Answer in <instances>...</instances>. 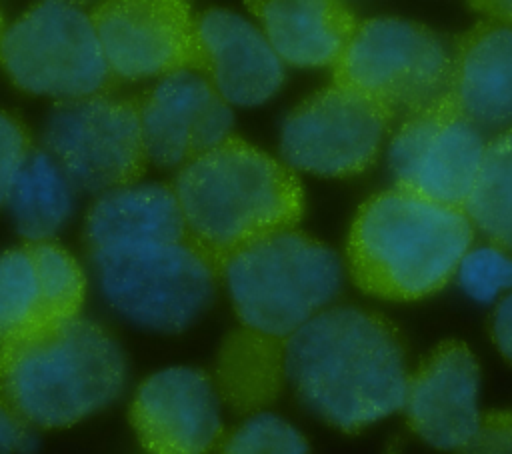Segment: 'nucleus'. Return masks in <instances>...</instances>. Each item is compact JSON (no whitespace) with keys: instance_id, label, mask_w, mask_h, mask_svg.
I'll return each instance as SVG.
<instances>
[{"instance_id":"f257e3e1","label":"nucleus","mask_w":512,"mask_h":454,"mask_svg":"<svg viewBox=\"0 0 512 454\" xmlns=\"http://www.w3.org/2000/svg\"><path fill=\"white\" fill-rule=\"evenodd\" d=\"M220 278L238 328L218 350L214 386L236 412L254 414L282 390L290 336L340 292L342 260L318 238L290 228L238 250Z\"/></svg>"},{"instance_id":"f03ea898","label":"nucleus","mask_w":512,"mask_h":454,"mask_svg":"<svg viewBox=\"0 0 512 454\" xmlns=\"http://www.w3.org/2000/svg\"><path fill=\"white\" fill-rule=\"evenodd\" d=\"M284 380L308 412L356 434L402 408L404 338L374 310L324 308L286 342Z\"/></svg>"},{"instance_id":"7ed1b4c3","label":"nucleus","mask_w":512,"mask_h":454,"mask_svg":"<svg viewBox=\"0 0 512 454\" xmlns=\"http://www.w3.org/2000/svg\"><path fill=\"white\" fill-rule=\"evenodd\" d=\"M172 190L190 242L218 272L252 242L296 228L306 208L296 172L234 134L182 164Z\"/></svg>"},{"instance_id":"20e7f679","label":"nucleus","mask_w":512,"mask_h":454,"mask_svg":"<svg viewBox=\"0 0 512 454\" xmlns=\"http://www.w3.org/2000/svg\"><path fill=\"white\" fill-rule=\"evenodd\" d=\"M472 242L474 226L462 208L394 186L358 208L346 264L362 292L410 302L442 290Z\"/></svg>"},{"instance_id":"39448f33","label":"nucleus","mask_w":512,"mask_h":454,"mask_svg":"<svg viewBox=\"0 0 512 454\" xmlns=\"http://www.w3.org/2000/svg\"><path fill=\"white\" fill-rule=\"evenodd\" d=\"M126 378L122 346L82 316L0 340V394L30 426H72L116 402Z\"/></svg>"},{"instance_id":"423d86ee","label":"nucleus","mask_w":512,"mask_h":454,"mask_svg":"<svg viewBox=\"0 0 512 454\" xmlns=\"http://www.w3.org/2000/svg\"><path fill=\"white\" fill-rule=\"evenodd\" d=\"M88 252L102 298L144 330L182 332L216 296L220 272L190 238L116 244Z\"/></svg>"},{"instance_id":"0eeeda50","label":"nucleus","mask_w":512,"mask_h":454,"mask_svg":"<svg viewBox=\"0 0 512 454\" xmlns=\"http://www.w3.org/2000/svg\"><path fill=\"white\" fill-rule=\"evenodd\" d=\"M452 44L436 30L404 18L362 20L332 66L334 84L352 88L404 118L446 92Z\"/></svg>"},{"instance_id":"6e6552de","label":"nucleus","mask_w":512,"mask_h":454,"mask_svg":"<svg viewBox=\"0 0 512 454\" xmlns=\"http://www.w3.org/2000/svg\"><path fill=\"white\" fill-rule=\"evenodd\" d=\"M0 64L16 88L58 100L102 94L114 82L90 14L60 0H42L4 28Z\"/></svg>"},{"instance_id":"1a4fd4ad","label":"nucleus","mask_w":512,"mask_h":454,"mask_svg":"<svg viewBox=\"0 0 512 454\" xmlns=\"http://www.w3.org/2000/svg\"><path fill=\"white\" fill-rule=\"evenodd\" d=\"M42 144L70 184L92 194L136 184L150 162L140 102L108 92L60 100L46 118Z\"/></svg>"},{"instance_id":"9d476101","label":"nucleus","mask_w":512,"mask_h":454,"mask_svg":"<svg viewBox=\"0 0 512 454\" xmlns=\"http://www.w3.org/2000/svg\"><path fill=\"white\" fill-rule=\"evenodd\" d=\"M394 114L372 98L330 84L290 110L280 128V154L292 170L348 178L380 154Z\"/></svg>"},{"instance_id":"9b49d317","label":"nucleus","mask_w":512,"mask_h":454,"mask_svg":"<svg viewBox=\"0 0 512 454\" xmlns=\"http://www.w3.org/2000/svg\"><path fill=\"white\" fill-rule=\"evenodd\" d=\"M90 20L114 78H164L184 70L206 76L188 0H100Z\"/></svg>"},{"instance_id":"f8f14e48","label":"nucleus","mask_w":512,"mask_h":454,"mask_svg":"<svg viewBox=\"0 0 512 454\" xmlns=\"http://www.w3.org/2000/svg\"><path fill=\"white\" fill-rule=\"evenodd\" d=\"M484 146L480 128L442 96L402 120L388 144V168L396 188L462 208Z\"/></svg>"},{"instance_id":"ddd939ff","label":"nucleus","mask_w":512,"mask_h":454,"mask_svg":"<svg viewBox=\"0 0 512 454\" xmlns=\"http://www.w3.org/2000/svg\"><path fill=\"white\" fill-rule=\"evenodd\" d=\"M130 424L148 454H210L224 438L214 380L186 366L154 372L138 386Z\"/></svg>"},{"instance_id":"4468645a","label":"nucleus","mask_w":512,"mask_h":454,"mask_svg":"<svg viewBox=\"0 0 512 454\" xmlns=\"http://www.w3.org/2000/svg\"><path fill=\"white\" fill-rule=\"evenodd\" d=\"M140 124L148 160L180 168L232 134L234 114L200 72H176L140 100Z\"/></svg>"},{"instance_id":"2eb2a0df","label":"nucleus","mask_w":512,"mask_h":454,"mask_svg":"<svg viewBox=\"0 0 512 454\" xmlns=\"http://www.w3.org/2000/svg\"><path fill=\"white\" fill-rule=\"evenodd\" d=\"M86 276L62 246L26 242L0 254V340L80 316Z\"/></svg>"},{"instance_id":"dca6fc26","label":"nucleus","mask_w":512,"mask_h":454,"mask_svg":"<svg viewBox=\"0 0 512 454\" xmlns=\"http://www.w3.org/2000/svg\"><path fill=\"white\" fill-rule=\"evenodd\" d=\"M480 366L460 340L438 344L408 374L404 412L410 428L430 446L454 452L476 432Z\"/></svg>"},{"instance_id":"f3484780","label":"nucleus","mask_w":512,"mask_h":454,"mask_svg":"<svg viewBox=\"0 0 512 454\" xmlns=\"http://www.w3.org/2000/svg\"><path fill=\"white\" fill-rule=\"evenodd\" d=\"M198 38L206 56V78L236 106H260L284 84V62L260 28L244 16L210 8L196 14Z\"/></svg>"},{"instance_id":"a211bd4d","label":"nucleus","mask_w":512,"mask_h":454,"mask_svg":"<svg viewBox=\"0 0 512 454\" xmlns=\"http://www.w3.org/2000/svg\"><path fill=\"white\" fill-rule=\"evenodd\" d=\"M444 100L476 126L512 124V28L476 22L452 44Z\"/></svg>"},{"instance_id":"6ab92c4d","label":"nucleus","mask_w":512,"mask_h":454,"mask_svg":"<svg viewBox=\"0 0 512 454\" xmlns=\"http://www.w3.org/2000/svg\"><path fill=\"white\" fill-rule=\"evenodd\" d=\"M284 64L334 66L360 20L344 0H244Z\"/></svg>"},{"instance_id":"aec40b11","label":"nucleus","mask_w":512,"mask_h":454,"mask_svg":"<svg viewBox=\"0 0 512 454\" xmlns=\"http://www.w3.org/2000/svg\"><path fill=\"white\" fill-rule=\"evenodd\" d=\"M88 250L148 240L188 238L172 186L130 184L98 196L86 214Z\"/></svg>"},{"instance_id":"412c9836","label":"nucleus","mask_w":512,"mask_h":454,"mask_svg":"<svg viewBox=\"0 0 512 454\" xmlns=\"http://www.w3.org/2000/svg\"><path fill=\"white\" fill-rule=\"evenodd\" d=\"M12 222L28 242L54 238L74 208V186L44 150H32L6 198Z\"/></svg>"},{"instance_id":"4be33fe9","label":"nucleus","mask_w":512,"mask_h":454,"mask_svg":"<svg viewBox=\"0 0 512 454\" xmlns=\"http://www.w3.org/2000/svg\"><path fill=\"white\" fill-rule=\"evenodd\" d=\"M462 210L492 246L512 252V126L486 142Z\"/></svg>"},{"instance_id":"5701e85b","label":"nucleus","mask_w":512,"mask_h":454,"mask_svg":"<svg viewBox=\"0 0 512 454\" xmlns=\"http://www.w3.org/2000/svg\"><path fill=\"white\" fill-rule=\"evenodd\" d=\"M218 446V454H310L300 430L288 420L262 410L226 434Z\"/></svg>"},{"instance_id":"b1692460","label":"nucleus","mask_w":512,"mask_h":454,"mask_svg":"<svg viewBox=\"0 0 512 454\" xmlns=\"http://www.w3.org/2000/svg\"><path fill=\"white\" fill-rule=\"evenodd\" d=\"M456 272L462 290L478 302H490L512 288V258L496 246L468 250Z\"/></svg>"},{"instance_id":"393cba45","label":"nucleus","mask_w":512,"mask_h":454,"mask_svg":"<svg viewBox=\"0 0 512 454\" xmlns=\"http://www.w3.org/2000/svg\"><path fill=\"white\" fill-rule=\"evenodd\" d=\"M32 150V140L24 122L6 110H0V206L6 204L16 174Z\"/></svg>"},{"instance_id":"a878e982","label":"nucleus","mask_w":512,"mask_h":454,"mask_svg":"<svg viewBox=\"0 0 512 454\" xmlns=\"http://www.w3.org/2000/svg\"><path fill=\"white\" fill-rule=\"evenodd\" d=\"M452 454H512V408L482 412L474 436Z\"/></svg>"},{"instance_id":"bb28decb","label":"nucleus","mask_w":512,"mask_h":454,"mask_svg":"<svg viewBox=\"0 0 512 454\" xmlns=\"http://www.w3.org/2000/svg\"><path fill=\"white\" fill-rule=\"evenodd\" d=\"M34 446L32 426L0 394V454H30Z\"/></svg>"},{"instance_id":"cd10ccee","label":"nucleus","mask_w":512,"mask_h":454,"mask_svg":"<svg viewBox=\"0 0 512 454\" xmlns=\"http://www.w3.org/2000/svg\"><path fill=\"white\" fill-rule=\"evenodd\" d=\"M490 332H492V340L496 344V348L500 350V354L512 362V292L506 294L494 314H492V324H490Z\"/></svg>"},{"instance_id":"c85d7f7f","label":"nucleus","mask_w":512,"mask_h":454,"mask_svg":"<svg viewBox=\"0 0 512 454\" xmlns=\"http://www.w3.org/2000/svg\"><path fill=\"white\" fill-rule=\"evenodd\" d=\"M468 6L486 20L512 28V0H468Z\"/></svg>"},{"instance_id":"c756f323","label":"nucleus","mask_w":512,"mask_h":454,"mask_svg":"<svg viewBox=\"0 0 512 454\" xmlns=\"http://www.w3.org/2000/svg\"><path fill=\"white\" fill-rule=\"evenodd\" d=\"M60 2H68V4H76V6H82V4H86V2H90V0H60Z\"/></svg>"},{"instance_id":"7c9ffc66","label":"nucleus","mask_w":512,"mask_h":454,"mask_svg":"<svg viewBox=\"0 0 512 454\" xmlns=\"http://www.w3.org/2000/svg\"><path fill=\"white\" fill-rule=\"evenodd\" d=\"M2 32H4V24H2V16H0V38H2Z\"/></svg>"},{"instance_id":"2f4dec72","label":"nucleus","mask_w":512,"mask_h":454,"mask_svg":"<svg viewBox=\"0 0 512 454\" xmlns=\"http://www.w3.org/2000/svg\"><path fill=\"white\" fill-rule=\"evenodd\" d=\"M390 454H398V452H396V450H392V452H390Z\"/></svg>"}]
</instances>
